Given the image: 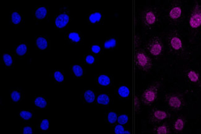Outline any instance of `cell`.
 I'll return each instance as SVG.
<instances>
[{"mask_svg":"<svg viewBox=\"0 0 201 134\" xmlns=\"http://www.w3.org/2000/svg\"><path fill=\"white\" fill-rule=\"evenodd\" d=\"M159 87L160 83L157 82L146 89L142 94V102L146 105H151L153 103L157 97Z\"/></svg>","mask_w":201,"mask_h":134,"instance_id":"1","label":"cell"},{"mask_svg":"<svg viewBox=\"0 0 201 134\" xmlns=\"http://www.w3.org/2000/svg\"><path fill=\"white\" fill-rule=\"evenodd\" d=\"M136 64L141 70L148 72L152 67V63L150 57L143 50H138L136 53Z\"/></svg>","mask_w":201,"mask_h":134,"instance_id":"2","label":"cell"},{"mask_svg":"<svg viewBox=\"0 0 201 134\" xmlns=\"http://www.w3.org/2000/svg\"><path fill=\"white\" fill-rule=\"evenodd\" d=\"M158 21V15L156 11L149 9L146 10L143 14V21L146 27L152 29Z\"/></svg>","mask_w":201,"mask_h":134,"instance_id":"3","label":"cell"},{"mask_svg":"<svg viewBox=\"0 0 201 134\" xmlns=\"http://www.w3.org/2000/svg\"><path fill=\"white\" fill-rule=\"evenodd\" d=\"M163 46L160 39L158 36H154L149 42L147 50L152 55L155 57L159 56L163 51Z\"/></svg>","mask_w":201,"mask_h":134,"instance_id":"4","label":"cell"},{"mask_svg":"<svg viewBox=\"0 0 201 134\" xmlns=\"http://www.w3.org/2000/svg\"><path fill=\"white\" fill-rule=\"evenodd\" d=\"M189 25L193 29L198 28L201 26V7L196 4L192 12L189 19Z\"/></svg>","mask_w":201,"mask_h":134,"instance_id":"5","label":"cell"},{"mask_svg":"<svg viewBox=\"0 0 201 134\" xmlns=\"http://www.w3.org/2000/svg\"><path fill=\"white\" fill-rule=\"evenodd\" d=\"M169 106L173 109H180L183 105L182 99L177 95H168L166 97Z\"/></svg>","mask_w":201,"mask_h":134,"instance_id":"6","label":"cell"},{"mask_svg":"<svg viewBox=\"0 0 201 134\" xmlns=\"http://www.w3.org/2000/svg\"><path fill=\"white\" fill-rule=\"evenodd\" d=\"M69 21V17L66 14L58 15L55 19V25L58 28H63L66 26Z\"/></svg>","mask_w":201,"mask_h":134,"instance_id":"7","label":"cell"},{"mask_svg":"<svg viewBox=\"0 0 201 134\" xmlns=\"http://www.w3.org/2000/svg\"><path fill=\"white\" fill-rule=\"evenodd\" d=\"M152 121L154 122H160L168 117V114L164 111L161 110H155L153 111L152 115Z\"/></svg>","mask_w":201,"mask_h":134,"instance_id":"8","label":"cell"},{"mask_svg":"<svg viewBox=\"0 0 201 134\" xmlns=\"http://www.w3.org/2000/svg\"><path fill=\"white\" fill-rule=\"evenodd\" d=\"M171 47L175 50H180L183 48L181 40L177 36H173L170 39Z\"/></svg>","mask_w":201,"mask_h":134,"instance_id":"9","label":"cell"},{"mask_svg":"<svg viewBox=\"0 0 201 134\" xmlns=\"http://www.w3.org/2000/svg\"><path fill=\"white\" fill-rule=\"evenodd\" d=\"M182 13L181 8L180 6H175L171 9L169 12L170 17L173 20L178 19L180 17Z\"/></svg>","mask_w":201,"mask_h":134,"instance_id":"10","label":"cell"},{"mask_svg":"<svg viewBox=\"0 0 201 134\" xmlns=\"http://www.w3.org/2000/svg\"><path fill=\"white\" fill-rule=\"evenodd\" d=\"M47 14V9H46V7L44 6H41L39 7L35 12V17L39 19H42L45 18Z\"/></svg>","mask_w":201,"mask_h":134,"instance_id":"11","label":"cell"},{"mask_svg":"<svg viewBox=\"0 0 201 134\" xmlns=\"http://www.w3.org/2000/svg\"><path fill=\"white\" fill-rule=\"evenodd\" d=\"M85 100L86 101V102H87L88 103H92L95 101V98H96V96L94 92L92 90H87L84 94Z\"/></svg>","mask_w":201,"mask_h":134,"instance_id":"12","label":"cell"},{"mask_svg":"<svg viewBox=\"0 0 201 134\" xmlns=\"http://www.w3.org/2000/svg\"><path fill=\"white\" fill-rule=\"evenodd\" d=\"M98 82L101 86H108L111 83L110 78L106 75H101L98 78Z\"/></svg>","mask_w":201,"mask_h":134,"instance_id":"13","label":"cell"},{"mask_svg":"<svg viewBox=\"0 0 201 134\" xmlns=\"http://www.w3.org/2000/svg\"><path fill=\"white\" fill-rule=\"evenodd\" d=\"M36 44L40 49L44 50L46 49L48 47V42L44 37H38L36 40Z\"/></svg>","mask_w":201,"mask_h":134,"instance_id":"14","label":"cell"},{"mask_svg":"<svg viewBox=\"0 0 201 134\" xmlns=\"http://www.w3.org/2000/svg\"><path fill=\"white\" fill-rule=\"evenodd\" d=\"M102 17L101 14L99 12H96L94 13H92L89 17V20L91 23H96L97 22H99Z\"/></svg>","mask_w":201,"mask_h":134,"instance_id":"15","label":"cell"},{"mask_svg":"<svg viewBox=\"0 0 201 134\" xmlns=\"http://www.w3.org/2000/svg\"><path fill=\"white\" fill-rule=\"evenodd\" d=\"M34 104L40 108H45L47 105V101L43 97H37L34 101Z\"/></svg>","mask_w":201,"mask_h":134,"instance_id":"16","label":"cell"},{"mask_svg":"<svg viewBox=\"0 0 201 134\" xmlns=\"http://www.w3.org/2000/svg\"><path fill=\"white\" fill-rule=\"evenodd\" d=\"M97 102L102 105H107L110 102V97L107 94H100L97 97Z\"/></svg>","mask_w":201,"mask_h":134,"instance_id":"17","label":"cell"},{"mask_svg":"<svg viewBox=\"0 0 201 134\" xmlns=\"http://www.w3.org/2000/svg\"><path fill=\"white\" fill-rule=\"evenodd\" d=\"M119 95L122 97H127L129 96L130 91L129 88L126 86H121L118 90Z\"/></svg>","mask_w":201,"mask_h":134,"instance_id":"18","label":"cell"},{"mask_svg":"<svg viewBox=\"0 0 201 134\" xmlns=\"http://www.w3.org/2000/svg\"><path fill=\"white\" fill-rule=\"evenodd\" d=\"M184 126H185V122L183 119L181 118L178 119L174 124V129L176 131H181L183 129Z\"/></svg>","mask_w":201,"mask_h":134,"instance_id":"19","label":"cell"},{"mask_svg":"<svg viewBox=\"0 0 201 134\" xmlns=\"http://www.w3.org/2000/svg\"><path fill=\"white\" fill-rule=\"evenodd\" d=\"M188 78L194 83H196L199 80V76L198 73H197L194 71H189L188 73Z\"/></svg>","mask_w":201,"mask_h":134,"instance_id":"20","label":"cell"},{"mask_svg":"<svg viewBox=\"0 0 201 134\" xmlns=\"http://www.w3.org/2000/svg\"><path fill=\"white\" fill-rule=\"evenodd\" d=\"M27 50V47L24 44L19 45L16 48V53L19 56L24 55Z\"/></svg>","mask_w":201,"mask_h":134,"instance_id":"21","label":"cell"},{"mask_svg":"<svg viewBox=\"0 0 201 134\" xmlns=\"http://www.w3.org/2000/svg\"><path fill=\"white\" fill-rule=\"evenodd\" d=\"M72 70H73L74 75L77 77H81L83 75V72H84L83 69L79 65H73L72 66Z\"/></svg>","mask_w":201,"mask_h":134,"instance_id":"22","label":"cell"},{"mask_svg":"<svg viewBox=\"0 0 201 134\" xmlns=\"http://www.w3.org/2000/svg\"><path fill=\"white\" fill-rule=\"evenodd\" d=\"M11 21L13 24H18L21 21V16L17 12H13L11 14Z\"/></svg>","mask_w":201,"mask_h":134,"instance_id":"23","label":"cell"},{"mask_svg":"<svg viewBox=\"0 0 201 134\" xmlns=\"http://www.w3.org/2000/svg\"><path fill=\"white\" fill-rule=\"evenodd\" d=\"M2 58H3V61L4 62V64L7 67H10L12 65V64L13 63V60H12L11 56L9 54H7V53L4 54L2 56Z\"/></svg>","mask_w":201,"mask_h":134,"instance_id":"24","label":"cell"},{"mask_svg":"<svg viewBox=\"0 0 201 134\" xmlns=\"http://www.w3.org/2000/svg\"><path fill=\"white\" fill-rule=\"evenodd\" d=\"M116 45V41L115 39H110L106 41L104 44V47L105 48H113Z\"/></svg>","mask_w":201,"mask_h":134,"instance_id":"25","label":"cell"},{"mask_svg":"<svg viewBox=\"0 0 201 134\" xmlns=\"http://www.w3.org/2000/svg\"><path fill=\"white\" fill-rule=\"evenodd\" d=\"M68 37L70 40H71L73 42H78L81 41V37L79 35V34H77V32H71L69 34Z\"/></svg>","mask_w":201,"mask_h":134,"instance_id":"26","label":"cell"},{"mask_svg":"<svg viewBox=\"0 0 201 134\" xmlns=\"http://www.w3.org/2000/svg\"><path fill=\"white\" fill-rule=\"evenodd\" d=\"M19 115L21 117V118H22L24 120H29L32 117V113L30 112L27 111H21L19 114Z\"/></svg>","mask_w":201,"mask_h":134,"instance_id":"27","label":"cell"},{"mask_svg":"<svg viewBox=\"0 0 201 134\" xmlns=\"http://www.w3.org/2000/svg\"><path fill=\"white\" fill-rule=\"evenodd\" d=\"M155 131L157 134H166L168 133V129L166 125H162L159 126Z\"/></svg>","mask_w":201,"mask_h":134,"instance_id":"28","label":"cell"},{"mask_svg":"<svg viewBox=\"0 0 201 134\" xmlns=\"http://www.w3.org/2000/svg\"><path fill=\"white\" fill-rule=\"evenodd\" d=\"M108 121L110 124H114L117 121V115L114 112H110L108 115Z\"/></svg>","mask_w":201,"mask_h":134,"instance_id":"29","label":"cell"},{"mask_svg":"<svg viewBox=\"0 0 201 134\" xmlns=\"http://www.w3.org/2000/svg\"><path fill=\"white\" fill-rule=\"evenodd\" d=\"M128 120H129L128 116L127 115H125V114L121 115L118 118V123L120 124H121V125L126 124L128 122Z\"/></svg>","mask_w":201,"mask_h":134,"instance_id":"30","label":"cell"},{"mask_svg":"<svg viewBox=\"0 0 201 134\" xmlns=\"http://www.w3.org/2000/svg\"><path fill=\"white\" fill-rule=\"evenodd\" d=\"M54 78L58 82H63L64 79L63 75L58 71H56L54 73Z\"/></svg>","mask_w":201,"mask_h":134,"instance_id":"31","label":"cell"},{"mask_svg":"<svg viewBox=\"0 0 201 134\" xmlns=\"http://www.w3.org/2000/svg\"><path fill=\"white\" fill-rule=\"evenodd\" d=\"M11 97L13 101L18 102L21 99V94L18 91H14L11 94Z\"/></svg>","mask_w":201,"mask_h":134,"instance_id":"32","label":"cell"},{"mask_svg":"<svg viewBox=\"0 0 201 134\" xmlns=\"http://www.w3.org/2000/svg\"><path fill=\"white\" fill-rule=\"evenodd\" d=\"M40 129L43 131H47L49 129V121L47 119H44L40 125Z\"/></svg>","mask_w":201,"mask_h":134,"instance_id":"33","label":"cell"},{"mask_svg":"<svg viewBox=\"0 0 201 134\" xmlns=\"http://www.w3.org/2000/svg\"><path fill=\"white\" fill-rule=\"evenodd\" d=\"M124 127L121 125H117L115 128V132L116 134H122L124 133Z\"/></svg>","mask_w":201,"mask_h":134,"instance_id":"34","label":"cell"},{"mask_svg":"<svg viewBox=\"0 0 201 134\" xmlns=\"http://www.w3.org/2000/svg\"><path fill=\"white\" fill-rule=\"evenodd\" d=\"M86 62L88 64H93L95 62V58L92 55H87L86 58Z\"/></svg>","mask_w":201,"mask_h":134,"instance_id":"35","label":"cell"},{"mask_svg":"<svg viewBox=\"0 0 201 134\" xmlns=\"http://www.w3.org/2000/svg\"><path fill=\"white\" fill-rule=\"evenodd\" d=\"M135 109L136 112H139L140 110V103L138 96L135 97Z\"/></svg>","mask_w":201,"mask_h":134,"instance_id":"36","label":"cell"},{"mask_svg":"<svg viewBox=\"0 0 201 134\" xmlns=\"http://www.w3.org/2000/svg\"><path fill=\"white\" fill-rule=\"evenodd\" d=\"M91 49H92V51L95 53H99L101 50L100 47L98 45H92Z\"/></svg>","mask_w":201,"mask_h":134,"instance_id":"37","label":"cell"},{"mask_svg":"<svg viewBox=\"0 0 201 134\" xmlns=\"http://www.w3.org/2000/svg\"><path fill=\"white\" fill-rule=\"evenodd\" d=\"M32 133H33V131H32V129L30 127L27 126L23 129V134H32Z\"/></svg>","mask_w":201,"mask_h":134,"instance_id":"38","label":"cell"},{"mask_svg":"<svg viewBox=\"0 0 201 134\" xmlns=\"http://www.w3.org/2000/svg\"><path fill=\"white\" fill-rule=\"evenodd\" d=\"M123 134H130V132H129V131H124V133Z\"/></svg>","mask_w":201,"mask_h":134,"instance_id":"39","label":"cell"}]
</instances>
